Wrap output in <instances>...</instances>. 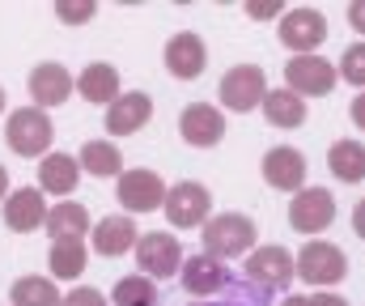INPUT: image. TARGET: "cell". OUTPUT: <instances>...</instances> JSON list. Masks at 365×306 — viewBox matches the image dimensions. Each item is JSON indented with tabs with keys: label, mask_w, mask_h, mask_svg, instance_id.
<instances>
[{
	"label": "cell",
	"mask_w": 365,
	"mask_h": 306,
	"mask_svg": "<svg viewBox=\"0 0 365 306\" xmlns=\"http://www.w3.org/2000/svg\"><path fill=\"white\" fill-rule=\"evenodd\" d=\"M200 238H204V251L212 260H242V255H251L259 247V230H255V221L247 213H217V217H208Z\"/></svg>",
	"instance_id": "cell-1"
},
{
	"label": "cell",
	"mask_w": 365,
	"mask_h": 306,
	"mask_svg": "<svg viewBox=\"0 0 365 306\" xmlns=\"http://www.w3.org/2000/svg\"><path fill=\"white\" fill-rule=\"evenodd\" d=\"M4 141L17 158H47L51 153V141H56V123L43 106H17L9 111L4 119Z\"/></svg>",
	"instance_id": "cell-2"
},
{
	"label": "cell",
	"mask_w": 365,
	"mask_h": 306,
	"mask_svg": "<svg viewBox=\"0 0 365 306\" xmlns=\"http://www.w3.org/2000/svg\"><path fill=\"white\" fill-rule=\"evenodd\" d=\"M297 277L314 290H331L349 277V255L327 243V238H310L302 251H297Z\"/></svg>",
	"instance_id": "cell-3"
},
{
	"label": "cell",
	"mask_w": 365,
	"mask_h": 306,
	"mask_svg": "<svg viewBox=\"0 0 365 306\" xmlns=\"http://www.w3.org/2000/svg\"><path fill=\"white\" fill-rule=\"evenodd\" d=\"M242 272H247V281L255 285V290H289L293 285V277H297V255L289 251V247H280V243H264V247H255L251 255H247V264H242Z\"/></svg>",
	"instance_id": "cell-4"
},
{
	"label": "cell",
	"mask_w": 365,
	"mask_h": 306,
	"mask_svg": "<svg viewBox=\"0 0 365 306\" xmlns=\"http://www.w3.org/2000/svg\"><path fill=\"white\" fill-rule=\"evenodd\" d=\"M217 98L225 111L234 115H247V111H259L264 98H268V73L259 64H234L225 77H221V90Z\"/></svg>",
	"instance_id": "cell-5"
},
{
	"label": "cell",
	"mask_w": 365,
	"mask_h": 306,
	"mask_svg": "<svg viewBox=\"0 0 365 306\" xmlns=\"http://www.w3.org/2000/svg\"><path fill=\"white\" fill-rule=\"evenodd\" d=\"M276 30L293 56H319V47L327 43V17H323V9H310V4H293Z\"/></svg>",
	"instance_id": "cell-6"
},
{
	"label": "cell",
	"mask_w": 365,
	"mask_h": 306,
	"mask_svg": "<svg viewBox=\"0 0 365 306\" xmlns=\"http://www.w3.org/2000/svg\"><path fill=\"white\" fill-rule=\"evenodd\" d=\"M166 192H170L166 179L158 170H145V166L123 170L119 183H115V200L123 204L128 217L132 213H158V208H166Z\"/></svg>",
	"instance_id": "cell-7"
},
{
	"label": "cell",
	"mask_w": 365,
	"mask_h": 306,
	"mask_svg": "<svg viewBox=\"0 0 365 306\" xmlns=\"http://www.w3.org/2000/svg\"><path fill=\"white\" fill-rule=\"evenodd\" d=\"M182 260H187L182 255V243H179V234H170V230H149L136 243V264L153 281H166V277L182 272Z\"/></svg>",
	"instance_id": "cell-8"
},
{
	"label": "cell",
	"mask_w": 365,
	"mask_h": 306,
	"mask_svg": "<svg viewBox=\"0 0 365 306\" xmlns=\"http://www.w3.org/2000/svg\"><path fill=\"white\" fill-rule=\"evenodd\" d=\"M336 81H340V73L323 56H293L284 64V90H293L297 98H327L336 90Z\"/></svg>",
	"instance_id": "cell-9"
},
{
	"label": "cell",
	"mask_w": 365,
	"mask_h": 306,
	"mask_svg": "<svg viewBox=\"0 0 365 306\" xmlns=\"http://www.w3.org/2000/svg\"><path fill=\"white\" fill-rule=\"evenodd\" d=\"M166 221L175 225V230H204L208 225V213H212V192L204 188V183H195V179H182L175 183L170 192H166Z\"/></svg>",
	"instance_id": "cell-10"
},
{
	"label": "cell",
	"mask_w": 365,
	"mask_h": 306,
	"mask_svg": "<svg viewBox=\"0 0 365 306\" xmlns=\"http://www.w3.org/2000/svg\"><path fill=\"white\" fill-rule=\"evenodd\" d=\"M336 221V196L327 188H302L293 200H289V225L297 234H323L327 225Z\"/></svg>",
	"instance_id": "cell-11"
},
{
	"label": "cell",
	"mask_w": 365,
	"mask_h": 306,
	"mask_svg": "<svg viewBox=\"0 0 365 306\" xmlns=\"http://www.w3.org/2000/svg\"><path fill=\"white\" fill-rule=\"evenodd\" d=\"M179 136L191 149H217L225 141V115L212 102H191L179 115Z\"/></svg>",
	"instance_id": "cell-12"
},
{
	"label": "cell",
	"mask_w": 365,
	"mask_h": 306,
	"mask_svg": "<svg viewBox=\"0 0 365 306\" xmlns=\"http://www.w3.org/2000/svg\"><path fill=\"white\" fill-rule=\"evenodd\" d=\"M264 183L276 188V192H302L306 188V153L302 149H293V145H272L268 153H264Z\"/></svg>",
	"instance_id": "cell-13"
},
{
	"label": "cell",
	"mask_w": 365,
	"mask_h": 306,
	"mask_svg": "<svg viewBox=\"0 0 365 306\" xmlns=\"http://www.w3.org/2000/svg\"><path fill=\"white\" fill-rule=\"evenodd\" d=\"M208 68V47L195 30H179L170 43H166V73L175 81H195L200 73Z\"/></svg>",
	"instance_id": "cell-14"
},
{
	"label": "cell",
	"mask_w": 365,
	"mask_h": 306,
	"mask_svg": "<svg viewBox=\"0 0 365 306\" xmlns=\"http://www.w3.org/2000/svg\"><path fill=\"white\" fill-rule=\"evenodd\" d=\"M26 90H30L34 106H43V111H47V106H60V102L73 98V73H68L64 64H56V60H43V64L30 68Z\"/></svg>",
	"instance_id": "cell-15"
},
{
	"label": "cell",
	"mask_w": 365,
	"mask_h": 306,
	"mask_svg": "<svg viewBox=\"0 0 365 306\" xmlns=\"http://www.w3.org/2000/svg\"><path fill=\"white\" fill-rule=\"evenodd\" d=\"M179 277H182V290L195 294V298H212V294H221V290L230 285V268H225V260H212L208 251L187 255Z\"/></svg>",
	"instance_id": "cell-16"
},
{
	"label": "cell",
	"mask_w": 365,
	"mask_h": 306,
	"mask_svg": "<svg viewBox=\"0 0 365 306\" xmlns=\"http://www.w3.org/2000/svg\"><path fill=\"white\" fill-rule=\"evenodd\" d=\"M90 243H93V251H98L102 260H119V255L136 251L140 230H136V221H132L128 213H119V217H102V221L93 225Z\"/></svg>",
	"instance_id": "cell-17"
},
{
	"label": "cell",
	"mask_w": 365,
	"mask_h": 306,
	"mask_svg": "<svg viewBox=\"0 0 365 306\" xmlns=\"http://www.w3.org/2000/svg\"><path fill=\"white\" fill-rule=\"evenodd\" d=\"M149 119H153V98H149L145 90L119 94V98L106 106V132H110V136H132V132H140Z\"/></svg>",
	"instance_id": "cell-18"
},
{
	"label": "cell",
	"mask_w": 365,
	"mask_h": 306,
	"mask_svg": "<svg viewBox=\"0 0 365 306\" xmlns=\"http://www.w3.org/2000/svg\"><path fill=\"white\" fill-rule=\"evenodd\" d=\"M81 162L73 153H47L38 162V192L43 196H73L77 183H81Z\"/></svg>",
	"instance_id": "cell-19"
},
{
	"label": "cell",
	"mask_w": 365,
	"mask_h": 306,
	"mask_svg": "<svg viewBox=\"0 0 365 306\" xmlns=\"http://www.w3.org/2000/svg\"><path fill=\"white\" fill-rule=\"evenodd\" d=\"M4 225L13 234H30L38 225H47V200L38 188H17L9 200H4Z\"/></svg>",
	"instance_id": "cell-20"
},
{
	"label": "cell",
	"mask_w": 365,
	"mask_h": 306,
	"mask_svg": "<svg viewBox=\"0 0 365 306\" xmlns=\"http://www.w3.org/2000/svg\"><path fill=\"white\" fill-rule=\"evenodd\" d=\"M77 94L93 106H110V102L119 98L123 90H119V68L115 64H106V60H93L81 68V77H77Z\"/></svg>",
	"instance_id": "cell-21"
},
{
	"label": "cell",
	"mask_w": 365,
	"mask_h": 306,
	"mask_svg": "<svg viewBox=\"0 0 365 306\" xmlns=\"http://www.w3.org/2000/svg\"><path fill=\"white\" fill-rule=\"evenodd\" d=\"M47 234H51V243H64V238H86L93 234L90 225V208L81 200H60L47 208Z\"/></svg>",
	"instance_id": "cell-22"
},
{
	"label": "cell",
	"mask_w": 365,
	"mask_h": 306,
	"mask_svg": "<svg viewBox=\"0 0 365 306\" xmlns=\"http://www.w3.org/2000/svg\"><path fill=\"white\" fill-rule=\"evenodd\" d=\"M90 264V247L86 238H64V243H51L47 251V268H51V281H77Z\"/></svg>",
	"instance_id": "cell-23"
},
{
	"label": "cell",
	"mask_w": 365,
	"mask_h": 306,
	"mask_svg": "<svg viewBox=\"0 0 365 306\" xmlns=\"http://www.w3.org/2000/svg\"><path fill=\"white\" fill-rule=\"evenodd\" d=\"M77 162L93 179H119L123 175V153H119L115 141H86L81 153H77Z\"/></svg>",
	"instance_id": "cell-24"
},
{
	"label": "cell",
	"mask_w": 365,
	"mask_h": 306,
	"mask_svg": "<svg viewBox=\"0 0 365 306\" xmlns=\"http://www.w3.org/2000/svg\"><path fill=\"white\" fill-rule=\"evenodd\" d=\"M327 170L340 179V183H361L365 179V145L344 136V141H331L327 149Z\"/></svg>",
	"instance_id": "cell-25"
},
{
	"label": "cell",
	"mask_w": 365,
	"mask_h": 306,
	"mask_svg": "<svg viewBox=\"0 0 365 306\" xmlns=\"http://www.w3.org/2000/svg\"><path fill=\"white\" fill-rule=\"evenodd\" d=\"M9 302L13 306H60L64 302V294H60V285L51 281V277H17L13 281V290H9Z\"/></svg>",
	"instance_id": "cell-26"
},
{
	"label": "cell",
	"mask_w": 365,
	"mask_h": 306,
	"mask_svg": "<svg viewBox=\"0 0 365 306\" xmlns=\"http://www.w3.org/2000/svg\"><path fill=\"white\" fill-rule=\"evenodd\" d=\"M259 111L272 128H302L306 123V98H297L293 90H268Z\"/></svg>",
	"instance_id": "cell-27"
},
{
	"label": "cell",
	"mask_w": 365,
	"mask_h": 306,
	"mask_svg": "<svg viewBox=\"0 0 365 306\" xmlns=\"http://www.w3.org/2000/svg\"><path fill=\"white\" fill-rule=\"evenodd\" d=\"M110 302L115 306H158V281L145 277V272H132V277H119L115 290H110Z\"/></svg>",
	"instance_id": "cell-28"
},
{
	"label": "cell",
	"mask_w": 365,
	"mask_h": 306,
	"mask_svg": "<svg viewBox=\"0 0 365 306\" xmlns=\"http://www.w3.org/2000/svg\"><path fill=\"white\" fill-rule=\"evenodd\" d=\"M336 73H340L349 86L365 90V39H357L353 47H344V56L336 60Z\"/></svg>",
	"instance_id": "cell-29"
},
{
	"label": "cell",
	"mask_w": 365,
	"mask_h": 306,
	"mask_svg": "<svg viewBox=\"0 0 365 306\" xmlns=\"http://www.w3.org/2000/svg\"><path fill=\"white\" fill-rule=\"evenodd\" d=\"M93 13H98V4H56V17L60 21H68V26H81V21H90Z\"/></svg>",
	"instance_id": "cell-30"
},
{
	"label": "cell",
	"mask_w": 365,
	"mask_h": 306,
	"mask_svg": "<svg viewBox=\"0 0 365 306\" xmlns=\"http://www.w3.org/2000/svg\"><path fill=\"white\" fill-rule=\"evenodd\" d=\"M60 306H106V294L93 290V285H77L73 294H64V302Z\"/></svg>",
	"instance_id": "cell-31"
},
{
	"label": "cell",
	"mask_w": 365,
	"mask_h": 306,
	"mask_svg": "<svg viewBox=\"0 0 365 306\" xmlns=\"http://www.w3.org/2000/svg\"><path fill=\"white\" fill-rule=\"evenodd\" d=\"M289 9H284V0H268V4H247V17H255V21H280Z\"/></svg>",
	"instance_id": "cell-32"
},
{
	"label": "cell",
	"mask_w": 365,
	"mask_h": 306,
	"mask_svg": "<svg viewBox=\"0 0 365 306\" xmlns=\"http://www.w3.org/2000/svg\"><path fill=\"white\" fill-rule=\"evenodd\" d=\"M349 26L365 39V0H353V4H349Z\"/></svg>",
	"instance_id": "cell-33"
},
{
	"label": "cell",
	"mask_w": 365,
	"mask_h": 306,
	"mask_svg": "<svg viewBox=\"0 0 365 306\" xmlns=\"http://www.w3.org/2000/svg\"><path fill=\"white\" fill-rule=\"evenodd\" d=\"M349 115H353V123H357V128L365 132V90L357 94V98H353V106H349Z\"/></svg>",
	"instance_id": "cell-34"
},
{
	"label": "cell",
	"mask_w": 365,
	"mask_h": 306,
	"mask_svg": "<svg viewBox=\"0 0 365 306\" xmlns=\"http://www.w3.org/2000/svg\"><path fill=\"white\" fill-rule=\"evenodd\" d=\"M310 302H314V306H349L340 294H331V290H323V294H310Z\"/></svg>",
	"instance_id": "cell-35"
},
{
	"label": "cell",
	"mask_w": 365,
	"mask_h": 306,
	"mask_svg": "<svg viewBox=\"0 0 365 306\" xmlns=\"http://www.w3.org/2000/svg\"><path fill=\"white\" fill-rule=\"evenodd\" d=\"M353 234H357V238H365V196L357 200V208H353Z\"/></svg>",
	"instance_id": "cell-36"
},
{
	"label": "cell",
	"mask_w": 365,
	"mask_h": 306,
	"mask_svg": "<svg viewBox=\"0 0 365 306\" xmlns=\"http://www.w3.org/2000/svg\"><path fill=\"white\" fill-rule=\"evenodd\" d=\"M280 306H314V302H310V294H297V298H284Z\"/></svg>",
	"instance_id": "cell-37"
},
{
	"label": "cell",
	"mask_w": 365,
	"mask_h": 306,
	"mask_svg": "<svg viewBox=\"0 0 365 306\" xmlns=\"http://www.w3.org/2000/svg\"><path fill=\"white\" fill-rule=\"evenodd\" d=\"M4 192H9V170L0 166V200H4Z\"/></svg>",
	"instance_id": "cell-38"
},
{
	"label": "cell",
	"mask_w": 365,
	"mask_h": 306,
	"mask_svg": "<svg viewBox=\"0 0 365 306\" xmlns=\"http://www.w3.org/2000/svg\"><path fill=\"white\" fill-rule=\"evenodd\" d=\"M0 111H4V86H0Z\"/></svg>",
	"instance_id": "cell-39"
}]
</instances>
